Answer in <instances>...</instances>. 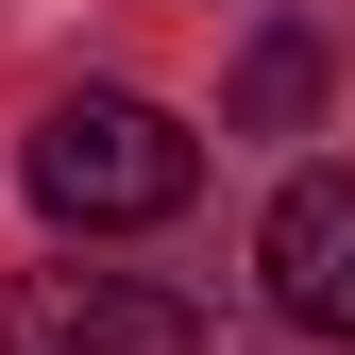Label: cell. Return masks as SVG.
<instances>
[{"label": "cell", "mask_w": 355, "mask_h": 355, "mask_svg": "<svg viewBox=\"0 0 355 355\" xmlns=\"http://www.w3.org/2000/svg\"><path fill=\"white\" fill-rule=\"evenodd\" d=\"M304 102H322V34H254V68H237V136H304Z\"/></svg>", "instance_id": "4"}, {"label": "cell", "mask_w": 355, "mask_h": 355, "mask_svg": "<svg viewBox=\"0 0 355 355\" xmlns=\"http://www.w3.org/2000/svg\"><path fill=\"white\" fill-rule=\"evenodd\" d=\"M254 271H271V322L288 338H355V169H288Z\"/></svg>", "instance_id": "3"}, {"label": "cell", "mask_w": 355, "mask_h": 355, "mask_svg": "<svg viewBox=\"0 0 355 355\" xmlns=\"http://www.w3.org/2000/svg\"><path fill=\"white\" fill-rule=\"evenodd\" d=\"M0 355H203V304L153 288V271H17Z\"/></svg>", "instance_id": "2"}, {"label": "cell", "mask_w": 355, "mask_h": 355, "mask_svg": "<svg viewBox=\"0 0 355 355\" xmlns=\"http://www.w3.org/2000/svg\"><path fill=\"white\" fill-rule=\"evenodd\" d=\"M17 187L51 203L68 237H136V220H169V203L203 187V153H187V119H169V102H119V85H68V102L34 119Z\"/></svg>", "instance_id": "1"}]
</instances>
